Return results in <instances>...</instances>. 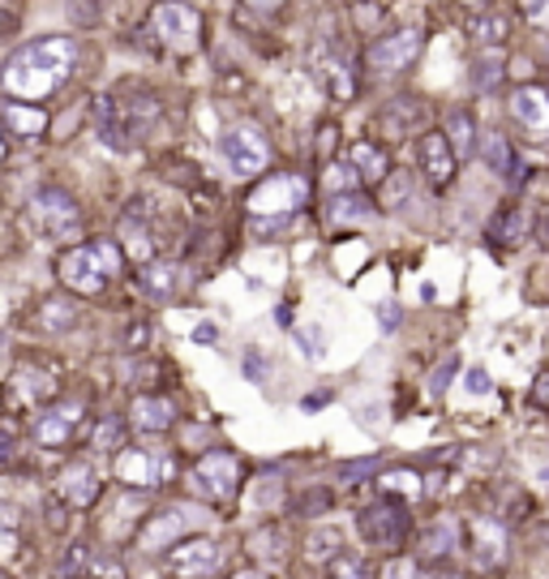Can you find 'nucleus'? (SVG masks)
<instances>
[{
    "label": "nucleus",
    "instance_id": "1",
    "mask_svg": "<svg viewBox=\"0 0 549 579\" xmlns=\"http://www.w3.org/2000/svg\"><path fill=\"white\" fill-rule=\"evenodd\" d=\"M82 43L69 34H39L27 39L9 52V61L0 69V91L9 99H27V103H43V99L61 95L78 69Z\"/></svg>",
    "mask_w": 549,
    "mask_h": 579
},
{
    "label": "nucleus",
    "instance_id": "2",
    "mask_svg": "<svg viewBox=\"0 0 549 579\" xmlns=\"http://www.w3.org/2000/svg\"><path fill=\"white\" fill-rule=\"evenodd\" d=\"M155 116H160V99L151 91H138V95L133 91H116V95H103L95 103V129L112 151L138 146L151 133Z\"/></svg>",
    "mask_w": 549,
    "mask_h": 579
},
{
    "label": "nucleus",
    "instance_id": "3",
    "mask_svg": "<svg viewBox=\"0 0 549 579\" xmlns=\"http://www.w3.org/2000/svg\"><path fill=\"white\" fill-rule=\"evenodd\" d=\"M146 27L155 34V43H163L176 57H194L206 48V18L197 13L190 0H160L146 18Z\"/></svg>",
    "mask_w": 549,
    "mask_h": 579
},
{
    "label": "nucleus",
    "instance_id": "4",
    "mask_svg": "<svg viewBox=\"0 0 549 579\" xmlns=\"http://www.w3.org/2000/svg\"><path fill=\"white\" fill-rule=\"evenodd\" d=\"M271 138L258 121H236L220 133V160L236 181H254L271 167Z\"/></svg>",
    "mask_w": 549,
    "mask_h": 579
},
{
    "label": "nucleus",
    "instance_id": "5",
    "mask_svg": "<svg viewBox=\"0 0 549 579\" xmlns=\"http://www.w3.org/2000/svg\"><path fill=\"white\" fill-rule=\"evenodd\" d=\"M31 220L48 241H78L82 236V206L61 185H43L31 193Z\"/></svg>",
    "mask_w": 549,
    "mask_h": 579
},
{
    "label": "nucleus",
    "instance_id": "6",
    "mask_svg": "<svg viewBox=\"0 0 549 579\" xmlns=\"http://www.w3.org/2000/svg\"><path fill=\"white\" fill-rule=\"evenodd\" d=\"M190 489H194L197 498H206V502H215V507H227L236 494H241V459L232 455V450H206L202 459H197L194 468H190Z\"/></svg>",
    "mask_w": 549,
    "mask_h": 579
},
{
    "label": "nucleus",
    "instance_id": "7",
    "mask_svg": "<svg viewBox=\"0 0 549 579\" xmlns=\"http://www.w3.org/2000/svg\"><path fill=\"white\" fill-rule=\"evenodd\" d=\"M309 193L314 190L301 172H271V176H258L245 206L250 215H301L309 206Z\"/></svg>",
    "mask_w": 549,
    "mask_h": 579
},
{
    "label": "nucleus",
    "instance_id": "8",
    "mask_svg": "<svg viewBox=\"0 0 549 579\" xmlns=\"http://www.w3.org/2000/svg\"><path fill=\"white\" fill-rule=\"evenodd\" d=\"M420 52H425V34L417 27H395L365 43V64L378 78H395V73H408L420 61Z\"/></svg>",
    "mask_w": 549,
    "mask_h": 579
},
{
    "label": "nucleus",
    "instance_id": "9",
    "mask_svg": "<svg viewBox=\"0 0 549 579\" xmlns=\"http://www.w3.org/2000/svg\"><path fill=\"white\" fill-rule=\"evenodd\" d=\"M408 528H413V515H408V502L399 498H383L356 515V532L369 549H399L408 541Z\"/></svg>",
    "mask_w": 549,
    "mask_h": 579
},
{
    "label": "nucleus",
    "instance_id": "10",
    "mask_svg": "<svg viewBox=\"0 0 549 579\" xmlns=\"http://www.w3.org/2000/svg\"><path fill=\"white\" fill-rule=\"evenodd\" d=\"M116 481L125 489H160L172 481V455L167 447L142 443V447L116 450Z\"/></svg>",
    "mask_w": 549,
    "mask_h": 579
},
{
    "label": "nucleus",
    "instance_id": "11",
    "mask_svg": "<svg viewBox=\"0 0 549 579\" xmlns=\"http://www.w3.org/2000/svg\"><path fill=\"white\" fill-rule=\"evenodd\" d=\"M82 429H87V408H82L78 399L48 404V408L31 420V438L43 450H65Z\"/></svg>",
    "mask_w": 549,
    "mask_h": 579
},
{
    "label": "nucleus",
    "instance_id": "12",
    "mask_svg": "<svg viewBox=\"0 0 549 579\" xmlns=\"http://www.w3.org/2000/svg\"><path fill=\"white\" fill-rule=\"evenodd\" d=\"M194 524H202V515H197L190 502H172V507H163V511H155L142 524L138 549H142V553H167Z\"/></svg>",
    "mask_w": 549,
    "mask_h": 579
},
{
    "label": "nucleus",
    "instance_id": "13",
    "mask_svg": "<svg viewBox=\"0 0 549 579\" xmlns=\"http://www.w3.org/2000/svg\"><path fill=\"white\" fill-rule=\"evenodd\" d=\"M57 280L78 296H99L108 288V271L99 262L95 245H69L65 254L57 257Z\"/></svg>",
    "mask_w": 549,
    "mask_h": 579
},
{
    "label": "nucleus",
    "instance_id": "14",
    "mask_svg": "<svg viewBox=\"0 0 549 579\" xmlns=\"http://www.w3.org/2000/svg\"><path fill=\"white\" fill-rule=\"evenodd\" d=\"M417 160H420V176L429 190H451L455 181V167H459V155L455 146L447 142L443 129H420L417 133Z\"/></svg>",
    "mask_w": 549,
    "mask_h": 579
},
{
    "label": "nucleus",
    "instance_id": "15",
    "mask_svg": "<svg viewBox=\"0 0 549 579\" xmlns=\"http://www.w3.org/2000/svg\"><path fill=\"white\" fill-rule=\"evenodd\" d=\"M507 112L528 138L537 142H549V87L541 82H523L507 95Z\"/></svg>",
    "mask_w": 549,
    "mask_h": 579
},
{
    "label": "nucleus",
    "instance_id": "16",
    "mask_svg": "<svg viewBox=\"0 0 549 579\" xmlns=\"http://www.w3.org/2000/svg\"><path fill=\"white\" fill-rule=\"evenodd\" d=\"M167 567L181 579H206L224 567V546H215L211 537H190L167 549Z\"/></svg>",
    "mask_w": 549,
    "mask_h": 579
},
{
    "label": "nucleus",
    "instance_id": "17",
    "mask_svg": "<svg viewBox=\"0 0 549 579\" xmlns=\"http://www.w3.org/2000/svg\"><path fill=\"white\" fill-rule=\"evenodd\" d=\"M464 532H468V558H472L477 571H494V567L507 562V528L498 519L472 515Z\"/></svg>",
    "mask_w": 549,
    "mask_h": 579
},
{
    "label": "nucleus",
    "instance_id": "18",
    "mask_svg": "<svg viewBox=\"0 0 549 579\" xmlns=\"http://www.w3.org/2000/svg\"><path fill=\"white\" fill-rule=\"evenodd\" d=\"M314 78L323 82V91L335 99V103H348V99L356 95V69L344 61L335 48H326V52L318 48V52H314Z\"/></svg>",
    "mask_w": 549,
    "mask_h": 579
},
{
    "label": "nucleus",
    "instance_id": "19",
    "mask_svg": "<svg viewBox=\"0 0 549 579\" xmlns=\"http://www.w3.org/2000/svg\"><path fill=\"white\" fill-rule=\"evenodd\" d=\"M99 473L87 464V459H73L61 468V477H57V494L65 498L69 507H78V511H87V507H95L99 502Z\"/></svg>",
    "mask_w": 549,
    "mask_h": 579
},
{
    "label": "nucleus",
    "instance_id": "20",
    "mask_svg": "<svg viewBox=\"0 0 549 579\" xmlns=\"http://www.w3.org/2000/svg\"><path fill=\"white\" fill-rule=\"evenodd\" d=\"M130 425L138 434H167V429L176 425V408H172L167 395L146 390V395H138L130 404Z\"/></svg>",
    "mask_w": 549,
    "mask_h": 579
},
{
    "label": "nucleus",
    "instance_id": "21",
    "mask_svg": "<svg viewBox=\"0 0 549 579\" xmlns=\"http://www.w3.org/2000/svg\"><path fill=\"white\" fill-rule=\"evenodd\" d=\"M52 395H57V378L43 374V369H31V365H22V369L13 374V383H9V404H13V408H39V404H48Z\"/></svg>",
    "mask_w": 549,
    "mask_h": 579
},
{
    "label": "nucleus",
    "instance_id": "22",
    "mask_svg": "<svg viewBox=\"0 0 549 579\" xmlns=\"http://www.w3.org/2000/svg\"><path fill=\"white\" fill-rule=\"evenodd\" d=\"M374 220H378V206L365 197V190L331 193V197H326V224L360 227V224H374Z\"/></svg>",
    "mask_w": 549,
    "mask_h": 579
},
{
    "label": "nucleus",
    "instance_id": "23",
    "mask_svg": "<svg viewBox=\"0 0 549 579\" xmlns=\"http://www.w3.org/2000/svg\"><path fill=\"white\" fill-rule=\"evenodd\" d=\"M348 163L360 172V181H365L369 190L383 185L390 176V151L387 146H378V142H369V138H356L353 146H348Z\"/></svg>",
    "mask_w": 549,
    "mask_h": 579
},
{
    "label": "nucleus",
    "instance_id": "24",
    "mask_svg": "<svg viewBox=\"0 0 549 579\" xmlns=\"http://www.w3.org/2000/svg\"><path fill=\"white\" fill-rule=\"evenodd\" d=\"M481 160L485 167L494 172V176H502V181H519V160H516V151H511V138L507 133H498V129H489V133H481Z\"/></svg>",
    "mask_w": 549,
    "mask_h": 579
},
{
    "label": "nucleus",
    "instance_id": "25",
    "mask_svg": "<svg viewBox=\"0 0 549 579\" xmlns=\"http://www.w3.org/2000/svg\"><path fill=\"white\" fill-rule=\"evenodd\" d=\"M443 133H447V142L455 146L459 160H472L477 146H481V129H477V116H472L468 108H451V112L443 116Z\"/></svg>",
    "mask_w": 549,
    "mask_h": 579
},
{
    "label": "nucleus",
    "instance_id": "26",
    "mask_svg": "<svg viewBox=\"0 0 549 579\" xmlns=\"http://www.w3.org/2000/svg\"><path fill=\"white\" fill-rule=\"evenodd\" d=\"M455 549H459V519H451V515L434 519L425 528V537H420V558L425 562H447Z\"/></svg>",
    "mask_w": 549,
    "mask_h": 579
},
{
    "label": "nucleus",
    "instance_id": "27",
    "mask_svg": "<svg viewBox=\"0 0 549 579\" xmlns=\"http://www.w3.org/2000/svg\"><path fill=\"white\" fill-rule=\"evenodd\" d=\"M0 121L13 129L18 138H39L43 129H48V112L39 108V103H27V99H9L0 103Z\"/></svg>",
    "mask_w": 549,
    "mask_h": 579
},
{
    "label": "nucleus",
    "instance_id": "28",
    "mask_svg": "<svg viewBox=\"0 0 549 579\" xmlns=\"http://www.w3.org/2000/svg\"><path fill=\"white\" fill-rule=\"evenodd\" d=\"M468 34H472V43H481V48H502L507 34H511V13H498V9L489 4V9L468 18Z\"/></svg>",
    "mask_w": 549,
    "mask_h": 579
},
{
    "label": "nucleus",
    "instance_id": "29",
    "mask_svg": "<svg viewBox=\"0 0 549 579\" xmlns=\"http://www.w3.org/2000/svg\"><path fill=\"white\" fill-rule=\"evenodd\" d=\"M502 78H507V52H502V48H481L477 61H472L468 82H472L481 95H494V91L502 87Z\"/></svg>",
    "mask_w": 549,
    "mask_h": 579
},
{
    "label": "nucleus",
    "instance_id": "30",
    "mask_svg": "<svg viewBox=\"0 0 549 579\" xmlns=\"http://www.w3.org/2000/svg\"><path fill=\"white\" fill-rule=\"evenodd\" d=\"M121 250H125V257H133V262H151L155 257V227L142 224L138 215H125L121 220Z\"/></svg>",
    "mask_w": 549,
    "mask_h": 579
},
{
    "label": "nucleus",
    "instance_id": "31",
    "mask_svg": "<svg viewBox=\"0 0 549 579\" xmlns=\"http://www.w3.org/2000/svg\"><path fill=\"white\" fill-rule=\"evenodd\" d=\"M78 318H82V314H78V305H73L69 296H48V301H43V309H39V322H43L52 335L73 331V326H78Z\"/></svg>",
    "mask_w": 549,
    "mask_h": 579
},
{
    "label": "nucleus",
    "instance_id": "32",
    "mask_svg": "<svg viewBox=\"0 0 549 579\" xmlns=\"http://www.w3.org/2000/svg\"><path fill=\"white\" fill-rule=\"evenodd\" d=\"M378 485H383L387 498H399V502H413L420 489H425L413 468H390V473H383V481Z\"/></svg>",
    "mask_w": 549,
    "mask_h": 579
},
{
    "label": "nucleus",
    "instance_id": "33",
    "mask_svg": "<svg viewBox=\"0 0 549 579\" xmlns=\"http://www.w3.org/2000/svg\"><path fill=\"white\" fill-rule=\"evenodd\" d=\"M323 190L326 197H331V193H353V190H365V181H360V172H356L353 163H326Z\"/></svg>",
    "mask_w": 549,
    "mask_h": 579
},
{
    "label": "nucleus",
    "instance_id": "34",
    "mask_svg": "<svg viewBox=\"0 0 549 579\" xmlns=\"http://www.w3.org/2000/svg\"><path fill=\"white\" fill-rule=\"evenodd\" d=\"M142 284H146V292H151V296H172V292H176V266H167V262H155V266H151V262H146V271H142Z\"/></svg>",
    "mask_w": 549,
    "mask_h": 579
},
{
    "label": "nucleus",
    "instance_id": "35",
    "mask_svg": "<svg viewBox=\"0 0 549 579\" xmlns=\"http://www.w3.org/2000/svg\"><path fill=\"white\" fill-rule=\"evenodd\" d=\"M326 579H369V567H365V558H356V553H335V558L326 562Z\"/></svg>",
    "mask_w": 549,
    "mask_h": 579
},
{
    "label": "nucleus",
    "instance_id": "36",
    "mask_svg": "<svg viewBox=\"0 0 549 579\" xmlns=\"http://www.w3.org/2000/svg\"><path fill=\"white\" fill-rule=\"evenodd\" d=\"M279 498H284V485L275 481V477H262V485H254V494H250V507L258 515H266L279 507Z\"/></svg>",
    "mask_w": 549,
    "mask_h": 579
},
{
    "label": "nucleus",
    "instance_id": "37",
    "mask_svg": "<svg viewBox=\"0 0 549 579\" xmlns=\"http://www.w3.org/2000/svg\"><path fill=\"white\" fill-rule=\"evenodd\" d=\"M95 245L99 262H103V271H108V280H116L121 271H125V250L112 241V236H99V241H91Z\"/></svg>",
    "mask_w": 549,
    "mask_h": 579
},
{
    "label": "nucleus",
    "instance_id": "38",
    "mask_svg": "<svg viewBox=\"0 0 549 579\" xmlns=\"http://www.w3.org/2000/svg\"><path fill=\"white\" fill-rule=\"evenodd\" d=\"M91 443H95L99 450L125 447V425H121V417H103V420H99L95 434H91Z\"/></svg>",
    "mask_w": 549,
    "mask_h": 579
},
{
    "label": "nucleus",
    "instance_id": "39",
    "mask_svg": "<svg viewBox=\"0 0 549 579\" xmlns=\"http://www.w3.org/2000/svg\"><path fill=\"white\" fill-rule=\"evenodd\" d=\"M489 232H494L498 241H507V245H519V241H523V211H516V206H511V211H502V215L494 220Z\"/></svg>",
    "mask_w": 549,
    "mask_h": 579
},
{
    "label": "nucleus",
    "instance_id": "40",
    "mask_svg": "<svg viewBox=\"0 0 549 579\" xmlns=\"http://www.w3.org/2000/svg\"><path fill=\"white\" fill-rule=\"evenodd\" d=\"M516 13L532 31L549 34V0H516Z\"/></svg>",
    "mask_w": 549,
    "mask_h": 579
},
{
    "label": "nucleus",
    "instance_id": "41",
    "mask_svg": "<svg viewBox=\"0 0 549 579\" xmlns=\"http://www.w3.org/2000/svg\"><path fill=\"white\" fill-rule=\"evenodd\" d=\"M335 553H339V532H335V528L309 537V558H314V562H331Z\"/></svg>",
    "mask_w": 549,
    "mask_h": 579
},
{
    "label": "nucleus",
    "instance_id": "42",
    "mask_svg": "<svg viewBox=\"0 0 549 579\" xmlns=\"http://www.w3.org/2000/svg\"><path fill=\"white\" fill-rule=\"evenodd\" d=\"M284 537H279V528H266V532H254L250 537V553H262V558H284Z\"/></svg>",
    "mask_w": 549,
    "mask_h": 579
},
{
    "label": "nucleus",
    "instance_id": "43",
    "mask_svg": "<svg viewBox=\"0 0 549 579\" xmlns=\"http://www.w3.org/2000/svg\"><path fill=\"white\" fill-rule=\"evenodd\" d=\"M69 13L78 27H95L99 13H103V0H69Z\"/></svg>",
    "mask_w": 549,
    "mask_h": 579
},
{
    "label": "nucleus",
    "instance_id": "44",
    "mask_svg": "<svg viewBox=\"0 0 549 579\" xmlns=\"http://www.w3.org/2000/svg\"><path fill=\"white\" fill-rule=\"evenodd\" d=\"M378 579H425V576H420L417 558H390Z\"/></svg>",
    "mask_w": 549,
    "mask_h": 579
},
{
    "label": "nucleus",
    "instance_id": "45",
    "mask_svg": "<svg viewBox=\"0 0 549 579\" xmlns=\"http://www.w3.org/2000/svg\"><path fill=\"white\" fill-rule=\"evenodd\" d=\"M326 507H331V489H314V494H305V498L296 502V511H305V515H323Z\"/></svg>",
    "mask_w": 549,
    "mask_h": 579
},
{
    "label": "nucleus",
    "instance_id": "46",
    "mask_svg": "<svg viewBox=\"0 0 549 579\" xmlns=\"http://www.w3.org/2000/svg\"><path fill=\"white\" fill-rule=\"evenodd\" d=\"M18 27H22V13H18L13 4H4V0H0V39H13Z\"/></svg>",
    "mask_w": 549,
    "mask_h": 579
},
{
    "label": "nucleus",
    "instance_id": "47",
    "mask_svg": "<svg viewBox=\"0 0 549 579\" xmlns=\"http://www.w3.org/2000/svg\"><path fill=\"white\" fill-rule=\"evenodd\" d=\"M455 369H459V360H443V365H438V369H434V383H429V395H443V390H447V383H451V374Z\"/></svg>",
    "mask_w": 549,
    "mask_h": 579
},
{
    "label": "nucleus",
    "instance_id": "48",
    "mask_svg": "<svg viewBox=\"0 0 549 579\" xmlns=\"http://www.w3.org/2000/svg\"><path fill=\"white\" fill-rule=\"evenodd\" d=\"M528 399H532L537 408H546V413H549V374H541V378L532 383V395H528Z\"/></svg>",
    "mask_w": 549,
    "mask_h": 579
},
{
    "label": "nucleus",
    "instance_id": "49",
    "mask_svg": "<svg viewBox=\"0 0 549 579\" xmlns=\"http://www.w3.org/2000/svg\"><path fill=\"white\" fill-rule=\"evenodd\" d=\"M331 151H335V125H323L318 129V160H331Z\"/></svg>",
    "mask_w": 549,
    "mask_h": 579
},
{
    "label": "nucleus",
    "instance_id": "50",
    "mask_svg": "<svg viewBox=\"0 0 549 579\" xmlns=\"http://www.w3.org/2000/svg\"><path fill=\"white\" fill-rule=\"evenodd\" d=\"M339 473H344V477H369V473H378V459H365V464H344Z\"/></svg>",
    "mask_w": 549,
    "mask_h": 579
},
{
    "label": "nucleus",
    "instance_id": "51",
    "mask_svg": "<svg viewBox=\"0 0 549 579\" xmlns=\"http://www.w3.org/2000/svg\"><path fill=\"white\" fill-rule=\"evenodd\" d=\"M284 4H288V0H245V9H254V13H266V18H271V13H279Z\"/></svg>",
    "mask_w": 549,
    "mask_h": 579
},
{
    "label": "nucleus",
    "instance_id": "52",
    "mask_svg": "<svg viewBox=\"0 0 549 579\" xmlns=\"http://www.w3.org/2000/svg\"><path fill=\"white\" fill-rule=\"evenodd\" d=\"M468 390H472V395H485V390H489V374H485V369H468Z\"/></svg>",
    "mask_w": 549,
    "mask_h": 579
},
{
    "label": "nucleus",
    "instance_id": "53",
    "mask_svg": "<svg viewBox=\"0 0 549 579\" xmlns=\"http://www.w3.org/2000/svg\"><path fill=\"white\" fill-rule=\"evenodd\" d=\"M220 339V331L211 326V322H202V326H194V344H215Z\"/></svg>",
    "mask_w": 549,
    "mask_h": 579
},
{
    "label": "nucleus",
    "instance_id": "54",
    "mask_svg": "<svg viewBox=\"0 0 549 579\" xmlns=\"http://www.w3.org/2000/svg\"><path fill=\"white\" fill-rule=\"evenodd\" d=\"M13 455H18V443H13V434H4V429H0V464H9Z\"/></svg>",
    "mask_w": 549,
    "mask_h": 579
},
{
    "label": "nucleus",
    "instance_id": "55",
    "mask_svg": "<svg viewBox=\"0 0 549 579\" xmlns=\"http://www.w3.org/2000/svg\"><path fill=\"white\" fill-rule=\"evenodd\" d=\"M455 4H459V9H468V13H481V9H489L494 0H455Z\"/></svg>",
    "mask_w": 549,
    "mask_h": 579
},
{
    "label": "nucleus",
    "instance_id": "56",
    "mask_svg": "<svg viewBox=\"0 0 549 579\" xmlns=\"http://www.w3.org/2000/svg\"><path fill=\"white\" fill-rule=\"evenodd\" d=\"M232 579H266V576H262V571H236Z\"/></svg>",
    "mask_w": 549,
    "mask_h": 579
},
{
    "label": "nucleus",
    "instance_id": "57",
    "mask_svg": "<svg viewBox=\"0 0 549 579\" xmlns=\"http://www.w3.org/2000/svg\"><path fill=\"white\" fill-rule=\"evenodd\" d=\"M4 151H9V142H4V125H0V160H4Z\"/></svg>",
    "mask_w": 549,
    "mask_h": 579
},
{
    "label": "nucleus",
    "instance_id": "58",
    "mask_svg": "<svg viewBox=\"0 0 549 579\" xmlns=\"http://www.w3.org/2000/svg\"><path fill=\"white\" fill-rule=\"evenodd\" d=\"M541 236H546V245H549V211H546V220H541Z\"/></svg>",
    "mask_w": 549,
    "mask_h": 579
}]
</instances>
